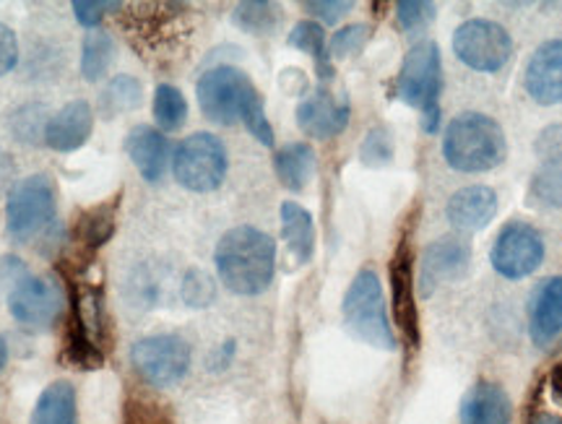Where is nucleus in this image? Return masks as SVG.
<instances>
[{"label":"nucleus","instance_id":"nucleus-1","mask_svg":"<svg viewBox=\"0 0 562 424\" xmlns=\"http://www.w3.org/2000/svg\"><path fill=\"white\" fill-rule=\"evenodd\" d=\"M216 271L229 292L256 297L269 289L277 271V245L256 227H235L220 239L214 253Z\"/></svg>","mask_w":562,"mask_h":424},{"label":"nucleus","instance_id":"nucleus-2","mask_svg":"<svg viewBox=\"0 0 562 424\" xmlns=\"http://www.w3.org/2000/svg\"><path fill=\"white\" fill-rule=\"evenodd\" d=\"M508 141L497 120L482 112H463L442 136V157L459 172H487L503 165Z\"/></svg>","mask_w":562,"mask_h":424},{"label":"nucleus","instance_id":"nucleus-3","mask_svg":"<svg viewBox=\"0 0 562 424\" xmlns=\"http://www.w3.org/2000/svg\"><path fill=\"white\" fill-rule=\"evenodd\" d=\"M440 47L435 42H419L404 58L396 81V94L409 108L422 112V129L435 133L440 125Z\"/></svg>","mask_w":562,"mask_h":424},{"label":"nucleus","instance_id":"nucleus-4","mask_svg":"<svg viewBox=\"0 0 562 424\" xmlns=\"http://www.w3.org/2000/svg\"><path fill=\"white\" fill-rule=\"evenodd\" d=\"M344 323H347L349 334L360 342L385 352L396 349V336H393L389 313H385L381 279L370 268L357 274L344 294Z\"/></svg>","mask_w":562,"mask_h":424},{"label":"nucleus","instance_id":"nucleus-5","mask_svg":"<svg viewBox=\"0 0 562 424\" xmlns=\"http://www.w3.org/2000/svg\"><path fill=\"white\" fill-rule=\"evenodd\" d=\"M58 190L47 175H30L11 188L5 201V230L16 243H30L53 224Z\"/></svg>","mask_w":562,"mask_h":424},{"label":"nucleus","instance_id":"nucleus-6","mask_svg":"<svg viewBox=\"0 0 562 424\" xmlns=\"http://www.w3.org/2000/svg\"><path fill=\"white\" fill-rule=\"evenodd\" d=\"M195 94L203 115L220 125H235L237 120H243L245 110L261 97L248 76L232 66L211 68L209 74H203Z\"/></svg>","mask_w":562,"mask_h":424},{"label":"nucleus","instance_id":"nucleus-7","mask_svg":"<svg viewBox=\"0 0 562 424\" xmlns=\"http://www.w3.org/2000/svg\"><path fill=\"white\" fill-rule=\"evenodd\" d=\"M172 172L182 188L211 193L227 178V148L211 133H193L175 152Z\"/></svg>","mask_w":562,"mask_h":424},{"label":"nucleus","instance_id":"nucleus-8","mask_svg":"<svg viewBox=\"0 0 562 424\" xmlns=\"http://www.w3.org/2000/svg\"><path fill=\"white\" fill-rule=\"evenodd\" d=\"M131 362L146 383L167 388L180 383L191 370V346L175 334L146 336L133 344Z\"/></svg>","mask_w":562,"mask_h":424},{"label":"nucleus","instance_id":"nucleus-9","mask_svg":"<svg viewBox=\"0 0 562 424\" xmlns=\"http://www.w3.org/2000/svg\"><path fill=\"white\" fill-rule=\"evenodd\" d=\"M453 53L469 68L482 70V74H495L510 60L513 40L495 21L472 19L456 30Z\"/></svg>","mask_w":562,"mask_h":424},{"label":"nucleus","instance_id":"nucleus-10","mask_svg":"<svg viewBox=\"0 0 562 424\" xmlns=\"http://www.w3.org/2000/svg\"><path fill=\"white\" fill-rule=\"evenodd\" d=\"M492 268L505 279H524L544 260V239L526 222H508L490 253Z\"/></svg>","mask_w":562,"mask_h":424},{"label":"nucleus","instance_id":"nucleus-11","mask_svg":"<svg viewBox=\"0 0 562 424\" xmlns=\"http://www.w3.org/2000/svg\"><path fill=\"white\" fill-rule=\"evenodd\" d=\"M63 297L58 284L50 279L21 277L13 289H9V310L19 326L26 331H47L58 321Z\"/></svg>","mask_w":562,"mask_h":424},{"label":"nucleus","instance_id":"nucleus-12","mask_svg":"<svg viewBox=\"0 0 562 424\" xmlns=\"http://www.w3.org/2000/svg\"><path fill=\"white\" fill-rule=\"evenodd\" d=\"M391 294H393V317H396L398 334L409 349L419 346V313L417 297H414V250L409 239H402L391 258Z\"/></svg>","mask_w":562,"mask_h":424},{"label":"nucleus","instance_id":"nucleus-13","mask_svg":"<svg viewBox=\"0 0 562 424\" xmlns=\"http://www.w3.org/2000/svg\"><path fill=\"white\" fill-rule=\"evenodd\" d=\"M351 115L349 99L336 97L331 91L318 89L315 94L302 99L297 108V125L302 133L313 138H334L347 129Z\"/></svg>","mask_w":562,"mask_h":424},{"label":"nucleus","instance_id":"nucleus-14","mask_svg":"<svg viewBox=\"0 0 562 424\" xmlns=\"http://www.w3.org/2000/svg\"><path fill=\"white\" fill-rule=\"evenodd\" d=\"M526 91L539 104L562 102V40H550L537 47L526 66Z\"/></svg>","mask_w":562,"mask_h":424},{"label":"nucleus","instance_id":"nucleus-15","mask_svg":"<svg viewBox=\"0 0 562 424\" xmlns=\"http://www.w3.org/2000/svg\"><path fill=\"white\" fill-rule=\"evenodd\" d=\"M94 129V112H91L89 102L83 99H74L66 108L55 112L45 125V144L55 148V152H76L87 144Z\"/></svg>","mask_w":562,"mask_h":424},{"label":"nucleus","instance_id":"nucleus-16","mask_svg":"<svg viewBox=\"0 0 562 424\" xmlns=\"http://www.w3.org/2000/svg\"><path fill=\"white\" fill-rule=\"evenodd\" d=\"M469 264V245L456 237H442L422 253L419 287L422 294H430L440 281L453 279Z\"/></svg>","mask_w":562,"mask_h":424},{"label":"nucleus","instance_id":"nucleus-17","mask_svg":"<svg viewBox=\"0 0 562 424\" xmlns=\"http://www.w3.org/2000/svg\"><path fill=\"white\" fill-rule=\"evenodd\" d=\"M497 214V196L487 186H469L448 201V219L456 230L461 232H480Z\"/></svg>","mask_w":562,"mask_h":424},{"label":"nucleus","instance_id":"nucleus-18","mask_svg":"<svg viewBox=\"0 0 562 424\" xmlns=\"http://www.w3.org/2000/svg\"><path fill=\"white\" fill-rule=\"evenodd\" d=\"M125 152H128L131 161L136 165L140 178L157 182L165 175L170 144L161 136V131L151 129V125H136L128 133V138H125Z\"/></svg>","mask_w":562,"mask_h":424},{"label":"nucleus","instance_id":"nucleus-19","mask_svg":"<svg viewBox=\"0 0 562 424\" xmlns=\"http://www.w3.org/2000/svg\"><path fill=\"white\" fill-rule=\"evenodd\" d=\"M510 414L508 393L497 383H476L463 395L459 409L461 424H508Z\"/></svg>","mask_w":562,"mask_h":424},{"label":"nucleus","instance_id":"nucleus-20","mask_svg":"<svg viewBox=\"0 0 562 424\" xmlns=\"http://www.w3.org/2000/svg\"><path fill=\"white\" fill-rule=\"evenodd\" d=\"M562 334V277L547 279L531 300V338L539 346Z\"/></svg>","mask_w":562,"mask_h":424},{"label":"nucleus","instance_id":"nucleus-21","mask_svg":"<svg viewBox=\"0 0 562 424\" xmlns=\"http://www.w3.org/2000/svg\"><path fill=\"white\" fill-rule=\"evenodd\" d=\"M281 237H284L290 256L297 264H307L315 253V224L311 211L294 201L281 203Z\"/></svg>","mask_w":562,"mask_h":424},{"label":"nucleus","instance_id":"nucleus-22","mask_svg":"<svg viewBox=\"0 0 562 424\" xmlns=\"http://www.w3.org/2000/svg\"><path fill=\"white\" fill-rule=\"evenodd\" d=\"M273 169H277V178L281 180V186L292 190V193H300V190L311 182L315 172L313 146L294 141V144L279 148L277 157H273Z\"/></svg>","mask_w":562,"mask_h":424},{"label":"nucleus","instance_id":"nucleus-23","mask_svg":"<svg viewBox=\"0 0 562 424\" xmlns=\"http://www.w3.org/2000/svg\"><path fill=\"white\" fill-rule=\"evenodd\" d=\"M30 424H79L76 391L68 380H58L42 391Z\"/></svg>","mask_w":562,"mask_h":424},{"label":"nucleus","instance_id":"nucleus-24","mask_svg":"<svg viewBox=\"0 0 562 424\" xmlns=\"http://www.w3.org/2000/svg\"><path fill=\"white\" fill-rule=\"evenodd\" d=\"M290 42L292 47L302 49V53L313 55L315 66H318V74L323 81H328L334 76V68L331 63H328V47H326V32H323L321 24H315V21H300L297 26H294L292 34H290Z\"/></svg>","mask_w":562,"mask_h":424},{"label":"nucleus","instance_id":"nucleus-25","mask_svg":"<svg viewBox=\"0 0 562 424\" xmlns=\"http://www.w3.org/2000/svg\"><path fill=\"white\" fill-rule=\"evenodd\" d=\"M115 207L117 201H110L104 203V207H97L91 209L89 214H83L79 219V245L87 247L89 253H94L97 247H102L108 243L112 232H115Z\"/></svg>","mask_w":562,"mask_h":424},{"label":"nucleus","instance_id":"nucleus-26","mask_svg":"<svg viewBox=\"0 0 562 424\" xmlns=\"http://www.w3.org/2000/svg\"><path fill=\"white\" fill-rule=\"evenodd\" d=\"M115 60V42L108 32H91L83 40L81 74L87 81H100Z\"/></svg>","mask_w":562,"mask_h":424},{"label":"nucleus","instance_id":"nucleus-27","mask_svg":"<svg viewBox=\"0 0 562 424\" xmlns=\"http://www.w3.org/2000/svg\"><path fill=\"white\" fill-rule=\"evenodd\" d=\"M140 104V81L133 79L128 74L115 76L104 89V94L100 99V110L104 112V118L121 115V112L136 110Z\"/></svg>","mask_w":562,"mask_h":424},{"label":"nucleus","instance_id":"nucleus-28","mask_svg":"<svg viewBox=\"0 0 562 424\" xmlns=\"http://www.w3.org/2000/svg\"><path fill=\"white\" fill-rule=\"evenodd\" d=\"M188 118V102L182 97L180 89L170 87V83H161L154 94V120L161 131H178L182 129Z\"/></svg>","mask_w":562,"mask_h":424},{"label":"nucleus","instance_id":"nucleus-29","mask_svg":"<svg viewBox=\"0 0 562 424\" xmlns=\"http://www.w3.org/2000/svg\"><path fill=\"white\" fill-rule=\"evenodd\" d=\"M232 21L250 34H271L279 24V9L273 3H261V0H256V3H240Z\"/></svg>","mask_w":562,"mask_h":424},{"label":"nucleus","instance_id":"nucleus-30","mask_svg":"<svg viewBox=\"0 0 562 424\" xmlns=\"http://www.w3.org/2000/svg\"><path fill=\"white\" fill-rule=\"evenodd\" d=\"M370 40V26L364 24H351V26H344L331 37V45H328V58H349V55L360 53L364 47V42Z\"/></svg>","mask_w":562,"mask_h":424},{"label":"nucleus","instance_id":"nucleus-31","mask_svg":"<svg viewBox=\"0 0 562 424\" xmlns=\"http://www.w3.org/2000/svg\"><path fill=\"white\" fill-rule=\"evenodd\" d=\"M360 157L368 167H383L389 165L391 157H393V141H391V133L385 129H372L368 133V138L362 141V148H360Z\"/></svg>","mask_w":562,"mask_h":424},{"label":"nucleus","instance_id":"nucleus-32","mask_svg":"<svg viewBox=\"0 0 562 424\" xmlns=\"http://www.w3.org/2000/svg\"><path fill=\"white\" fill-rule=\"evenodd\" d=\"M398 24L404 26L406 32L425 30L427 24L435 19V3H422V0H402L396 5Z\"/></svg>","mask_w":562,"mask_h":424},{"label":"nucleus","instance_id":"nucleus-33","mask_svg":"<svg viewBox=\"0 0 562 424\" xmlns=\"http://www.w3.org/2000/svg\"><path fill=\"white\" fill-rule=\"evenodd\" d=\"M533 196L550 207H562V161L547 165V169L533 180Z\"/></svg>","mask_w":562,"mask_h":424},{"label":"nucleus","instance_id":"nucleus-34","mask_svg":"<svg viewBox=\"0 0 562 424\" xmlns=\"http://www.w3.org/2000/svg\"><path fill=\"white\" fill-rule=\"evenodd\" d=\"M182 297L193 308L209 305L214 300V284H211V279L203 271H188L186 281H182Z\"/></svg>","mask_w":562,"mask_h":424},{"label":"nucleus","instance_id":"nucleus-35","mask_svg":"<svg viewBox=\"0 0 562 424\" xmlns=\"http://www.w3.org/2000/svg\"><path fill=\"white\" fill-rule=\"evenodd\" d=\"M243 123H245V129H248V131L252 133V136L261 141L263 146H273V129H271L269 118H266L263 99H261V97H258L256 102H252L250 108L245 110Z\"/></svg>","mask_w":562,"mask_h":424},{"label":"nucleus","instance_id":"nucleus-36","mask_svg":"<svg viewBox=\"0 0 562 424\" xmlns=\"http://www.w3.org/2000/svg\"><path fill=\"white\" fill-rule=\"evenodd\" d=\"M537 154L547 165H560L562 161V125H550L537 138Z\"/></svg>","mask_w":562,"mask_h":424},{"label":"nucleus","instance_id":"nucleus-37","mask_svg":"<svg viewBox=\"0 0 562 424\" xmlns=\"http://www.w3.org/2000/svg\"><path fill=\"white\" fill-rule=\"evenodd\" d=\"M351 5L355 3H347V0H311V3H305V9L311 11L313 16L326 21V24H336V21L347 16Z\"/></svg>","mask_w":562,"mask_h":424},{"label":"nucleus","instance_id":"nucleus-38","mask_svg":"<svg viewBox=\"0 0 562 424\" xmlns=\"http://www.w3.org/2000/svg\"><path fill=\"white\" fill-rule=\"evenodd\" d=\"M125 424H170L165 420V414L159 412L157 404L138 399L128 401V412H125Z\"/></svg>","mask_w":562,"mask_h":424},{"label":"nucleus","instance_id":"nucleus-39","mask_svg":"<svg viewBox=\"0 0 562 424\" xmlns=\"http://www.w3.org/2000/svg\"><path fill=\"white\" fill-rule=\"evenodd\" d=\"M108 9H121V3H94V0H76L74 3L76 19H79V24L87 26V30H94Z\"/></svg>","mask_w":562,"mask_h":424},{"label":"nucleus","instance_id":"nucleus-40","mask_svg":"<svg viewBox=\"0 0 562 424\" xmlns=\"http://www.w3.org/2000/svg\"><path fill=\"white\" fill-rule=\"evenodd\" d=\"M19 60V42L11 26L0 24V76L11 74Z\"/></svg>","mask_w":562,"mask_h":424},{"label":"nucleus","instance_id":"nucleus-41","mask_svg":"<svg viewBox=\"0 0 562 424\" xmlns=\"http://www.w3.org/2000/svg\"><path fill=\"white\" fill-rule=\"evenodd\" d=\"M550 391H552V399L562 404V362H558L550 370Z\"/></svg>","mask_w":562,"mask_h":424},{"label":"nucleus","instance_id":"nucleus-42","mask_svg":"<svg viewBox=\"0 0 562 424\" xmlns=\"http://www.w3.org/2000/svg\"><path fill=\"white\" fill-rule=\"evenodd\" d=\"M529 424H562V416L542 412V414H537V416H533V420H531Z\"/></svg>","mask_w":562,"mask_h":424},{"label":"nucleus","instance_id":"nucleus-43","mask_svg":"<svg viewBox=\"0 0 562 424\" xmlns=\"http://www.w3.org/2000/svg\"><path fill=\"white\" fill-rule=\"evenodd\" d=\"M9 362V346H5V338L0 336V367Z\"/></svg>","mask_w":562,"mask_h":424}]
</instances>
